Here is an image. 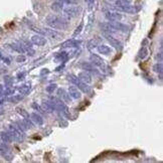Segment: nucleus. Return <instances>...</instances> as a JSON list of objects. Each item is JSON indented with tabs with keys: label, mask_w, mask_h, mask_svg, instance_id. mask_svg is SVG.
I'll list each match as a JSON object with an SVG mask.
<instances>
[{
	"label": "nucleus",
	"mask_w": 163,
	"mask_h": 163,
	"mask_svg": "<svg viewBox=\"0 0 163 163\" xmlns=\"http://www.w3.org/2000/svg\"><path fill=\"white\" fill-rule=\"evenodd\" d=\"M45 22L48 26H50L54 29H65L69 25V22H67V18L63 17H60V16L54 15V14H50V15H47L45 18Z\"/></svg>",
	"instance_id": "obj_1"
},
{
	"label": "nucleus",
	"mask_w": 163,
	"mask_h": 163,
	"mask_svg": "<svg viewBox=\"0 0 163 163\" xmlns=\"http://www.w3.org/2000/svg\"><path fill=\"white\" fill-rule=\"evenodd\" d=\"M67 79H69V81H71L72 84H74L78 89H80L81 92H84V93H86V94H91V93H92V90H91L90 86H88V84H86V83L82 82L77 76H74L71 74V75L67 76Z\"/></svg>",
	"instance_id": "obj_2"
},
{
	"label": "nucleus",
	"mask_w": 163,
	"mask_h": 163,
	"mask_svg": "<svg viewBox=\"0 0 163 163\" xmlns=\"http://www.w3.org/2000/svg\"><path fill=\"white\" fill-rule=\"evenodd\" d=\"M8 132L11 135L13 141H17V142H22L25 138L24 132L18 128L16 125H9L8 126Z\"/></svg>",
	"instance_id": "obj_3"
},
{
	"label": "nucleus",
	"mask_w": 163,
	"mask_h": 163,
	"mask_svg": "<svg viewBox=\"0 0 163 163\" xmlns=\"http://www.w3.org/2000/svg\"><path fill=\"white\" fill-rule=\"evenodd\" d=\"M52 101L54 104V108H56V110H58L63 117L67 118V119H69V118H71L69 110V108H67V106L65 104V102H63V101L58 98H52Z\"/></svg>",
	"instance_id": "obj_4"
},
{
	"label": "nucleus",
	"mask_w": 163,
	"mask_h": 163,
	"mask_svg": "<svg viewBox=\"0 0 163 163\" xmlns=\"http://www.w3.org/2000/svg\"><path fill=\"white\" fill-rule=\"evenodd\" d=\"M33 30L39 32V34L41 35H45L47 37H50V39H58L61 36V33L58 32L56 29L54 28H37V27H32Z\"/></svg>",
	"instance_id": "obj_5"
},
{
	"label": "nucleus",
	"mask_w": 163,
	"mask_h": 163,
	"mask_svg": "<svg viewBox=\"0 0 163 163\" xmlns=\"http://www.w3.org/2000/svg\"><path fill=\"white\" fill-rule=\"evenodd\" d=\"M63 15L67 17V19L69 18L76 17L80 14L81 12V7H78V6H67L65 8H63Z\"/></svg>",
	"instance_id": "obj_6"
},
{
	"label": "nucleus",
	"mask_w": 163,
	"mask_h": 163,
	"mask_svg": "<svg viewBox=\"0 0 163 163\" xmlns=\"http://www.w3.org/2000/svg\"><path fill=\"white\" fill-rule=\"evenodd\" d=\"M90 60L92 61L93 65L98 67L99 69H101V71L105 72V73L107 72V69H109V67H107V65L105 63V61H104L103 58H100L99 56H97V54H91Z\"/></svg>",
	"instance_id": "obj_7"
},
{
	"label": "nucleus",
	"mask_w": 163,
	"mask_h": 163,
	"mask_svg": "<svg viewBox=\"0 0 163 163\" xmlns=\"http://www.w3.org/2000/svg\"><path fill=\"white\" fill-rule=\"evenodd\" d=\"M104 35H105L106 39H107V41L110 42V44H111L112 46H114V47H115L116 50H121L122 48H123L122 42L120 41H118L117 39H115V37H114L113 35L111 34V33H105Z\"/></svg>",
	"instance_id": "obj_8"
},
{
	"label": "nucleus",
	"mask_w": 163,
	"mask_h": 163,
	"mask_svg": "<svg viewBox=\"0 0 163 163\" xmlns=\"http://www.w3.org/2000/svg\"><path fill=\"white\" fill-rule=\"evenodd\" d=\"M105 17L109 21H119L123 18L122 14L116 11H106Z\"/></svg>",
	"instance_id": "obj_9"
},
{
	"label": "nucleus",
	"mask_w": 163,
	"mask_h": 163,
	"mask_svg": "<svg viewBox=\"0 0 163 163\" xmlns=\"http://www.w3.org/2000/svg\"><path fill=\"white\" fill-rule=\"evenodd\" d=\"M69 97H72L73 99H76V100H79V99L82 98V92L80 89H78L76 86H71L69 88Z\"/></svg>",
	"instance_id": "obj_10"
},
{
	"label": "nucleus",
	"mask_w": 163,
	"mask_h": 163,
	"mask_svg": "<svg viewBox=\"0 0 163 163\" xmlns=\"http://www.w3.org/2000/svg\"><path fill=\"white\" fill-rule=\"evenodd\" d=\"M31 42L34 43L35 45H39V46H43L46 44V39H44L43 35L41 34H35L31 37Z\"/></svg>",
	"instance_id": "obj_11"
},
{
	"label": "nucleus",
	"mask_w": 163,
	"mask_h": 163,
	"mask_svg": "<svg viewBox=\"0 0 163 163\" xmlns=\"http://www.w3.org/2000/svg\"><path fill=\"white\" fill-rule=\"evenodd\" d=\"M100 27L102 28V30L105 33H113V32H115V31H116V29H115V27H114V25H113V23H112V21L101 23Z\"/></svg>",
	"instance_id": "obj_12"
},
{
	"label": "nucleus",
	"mask_w": 163,
	"mask_h": 163,
	"mask_svg": "<svg viewBox=\"0 0 163 163\" xmlns=\"http://www.w3.org/2000/svg\"><path fill=\"white\" fill-rule=\"evenodd\" d=\"M81 67L83 69H85V71L94 73L95 75H99V71L94 67V65H93L92 63H86V61H84V63H81Z\"/></svg>",
	"instance_id": "obj_13"
},
{
	"label": "nucleus",
	"mask_w": 163,
	"mask_h": 163,
	"mask_svg": "<svg viewBox=\"0 0 163 163\" xmlns=\"http://www.w3.org/2000/svg\"><path fill=\"white\" fill-rule=\"evenodd\" d=\"M117 10H119V11H122V12H126V13H130V14H134L136 13L137 11L139 10V8L135 7V6L131 5V4H129V5L127 6H123V7H118L116 8Z\"/></svg>",
	"instance_id": "obj_14"
},
{
	"label": "nucleus",
	"mask_w": 163,
	"mask_h": 163,
	"mask_svg": "<svg viewBox=\"0 0 163 163\" xmlns=\"http://www.w3.org/2000/svg\"><path fill=\"white\" fill-rule=\"evenodd\" d=\"M78 78H79L82 82L86 83V84H90V83H92V76H91V74L87 71L81 72V73L78 75Z\"/></svg>",
	"instance_id": "obj_15"
},
{
	"label": "nucleus",
	"mask_w": 163,
	"mask_h": 163,
	"mask_svg": "<svg viewBox=\"0 0 163 163\" xmlns=\"http://www.w3.org/2000/svg\"><path fill=\"white\" fill-rule=\"evenodd\" d=\"M41 107H42V110H43L44 112H47V113H52V112L56 110L54 104L52 101H44V102L42 103Z\"/></svg>",
	"instance_id": "obj_16"
},
{
	"label": "nucleus",
	"mask_w": 163,
	"mask_h": 163,
	"mask_svg": "<svg viewBox=\"0 0 163 163\" xmlns=\"http://www.w3.org/2000/svg\"><path fill=\"white\" fill-rule=\"evenodd\" d=\"M58 90V89H56ZM58 99H61L63 102L65 103H69L71 102V99H69V95L67 92H65L63 89H58Z\"/></svg>",
	"instance_id": "obj_17"
},
{
	"label": "nucleus",
	"mask_w": 163,
	"mask_h": 163,
	"mask_svg": "<svg viewBox=\"0 0 163 163\" xmlns=\"http://www.w3.org/2000/svg\"><path fill=\"white\" fill-rule=\"evenodd\" d=\"M82 43L81 41H76V39H69L61 44V47H77Z\"/></svg>",
	"instance_id": "obj_18"
},
{
	"label": "nucleus",
	"mask_w": 163,
	"mask_h": 163,
	"mask_svg": "<svg viewBox=\"0 0 163 163\" xmlns=\"http://www.w3.org/2000/svg\"><path fill=\"white\" fill-rule=\"evenodd\" d=\"M30 117H31L30 118L31 121L34 123V124L39 125V126H41V125L43 124V118H42L39 113H32L30 115Z\"/></svg>",
	"instance_id": "obj_19"
},
{
	"label": "nucleus",
	"mask_w": 163,
	"mask_h": 163,
	"mask_svg": "<svg viewBox=\"0 0 163 163\" xmlns=\"http://www.w3.org/2000/svg\"><path fill=\"white\" fill-rule=\"evenodd\" d=\"M98 52L102 54H105V56H109V54L112 52V48L109 47L108 45H104V44H102V45L98 46Z\"/></svg>",
	"instance_id": "obj_20"
},
{
	"label": "nucleus",
	"mask_w": 163,
	"mask_h": 163,
	"mask_svg": "<svg viewBox=\"0 0 163 163\" xmlns=\"http://www.w3.org/2000/svg\"><path fill=\"white\" fill-rule=\"evenodd\" d=\"M0 138L2 139V141L5 143H11L13 141L11 135L9 134V132H1L0 133Z\"/></svg>",
	"instance_id": "obj_21"
},
{
	"label": "nucleus",
	"mask_w": 163,
	"mask_h": 163,
	"mask_svg": "<svg viewBox=\"0 0 163 163\" xmlns=\"http://www.w3.org/2000/svg\"><path fill=\"white\" fill-rule=\"evenodd\" d=\"M63 2L61 1H56V2H54V3L50 5V8H52V10H54V12H60L63 10Z\"/></svg>",
	"instance_id": "obj_22"
},
{
	"label": "nucleus",
	"mask_w": 163,
	"mask_h": 163,
	"mask_svg": "<svg viewBox=\"0 0 163 163\" xmlns=\"http://www.w3.org/2000/svg\"><path fill=\"white\" fill-rule=\"evenodd\" d=\"M30 84H25V85H22L21 87H19V89H18V91H19L20 94L22 95H27L28 94V92L30 91Z\"/></svg>",
	"instance_id": "obj_23"
},
{
	"label": "nucleus",
	"mask_w": 163,
	"mask_h": 163,
	"mask_svg": "<svg viewBox=\"0 0 163 163\" xmlns=\"http://www.w3.org/2000/svg\"><path fill=\"white\" fill-rule=\"evenodd\" d=\"M10 47H11L13 50H15V52H20V54H24V52H25L24 47H23V46L21 45V44H18V43H11V44H10Z\"/></svg>",
	"instance_id": "obj_24"
},
{
	"label": "nucleus",
	"mask_w": 163,
	"mask_h": 163,
	"mask_svg": "<svg viewBox=\"0 0 163 163\" xmlns=\"http://www.w3.org/2000/svg\"><path fill=\"white\" fill-rule=\"evenodd\" d=\"M54 58H56L58 61H63L67 60L69 56H67V52H58V54H56V56H54Z\"/></svg>",
	"instance_id": "obj_25"
},
{
	"label": "nucleus",
	"mask_w": 163,
	"mask_h": 163,
	"mask_svg": "<svg viewBox=\"0 0 163 163\" xmlns=\"http://www.w3.org/2000/svg\"><path fill=\"white\" fill-rule=\"evenodd\" d=\"M130 4V0H116L115 1V6L116 8L118 7H123V6H127Z\"/></svg>",
	"instance_id": "obj_26"
},
{
	"label": "nucleus",
	"mask_w": 163,
	"mask_h": 163,
	"mask_svg": "<svg viewBox=\"0 0 163 163\" xmlns=\"http://www.w3.org/2000/svg\"><path fill=\"white\" fill-rule=\"evenodd\" d=\"M153 69H154V72H155V73H157V74H159V75H161L162 72H163L162 63H155V65H154V67H153Z\"/></svg>",
	"instance_id": "obj_27"
},
{
	"label": "nucleus",
	"mask_w": 163,
	"mask_h": 163,
	"mask_svg": "<svg viewBox=\"0 0 163 163\" xmlns=\"http://www.w3.org/2000/svg\"><path fill=\"white\" fill-rule=\"evenodd\" d=\"M147 56H148V50L146 47H142V50H141L138 54V58H140V60H144Z\"/></svg>",
	"instance_id": "obj_28"
},
{
	"label": "nucleus",
	"mask_w": 163,
	"mask_h": 163,
	"mask_svg": "<svg viewBox=\"0 0 163 163\" xmlns=\"http://www.w3.org/2000/svg\"><path fill=\"white\" fill-rule=\"evenodd\" d=\"M56 89H58V86H56V84H50L45 88V91L48 93V94H52V93H54Z\"/></svg>",
	"instance_id": "obj_29"
},
{
	"label": "nucleus",
	"mask_w": 163,
	"mask_h": 163,
	"mask_svg": "<svg viewBox=\"0 0 163 163\" xmlns=\"http://www.w3.org/2000/svg\"><path fill=\"white\" fill-rule=\"evenodd\" d=\"M16 111H17V113L19 114V115H21V117H23V118H29V114L27 113V112L25 111L24 109H22V108H17V109H16Z\"/></svg>",
	"instance_id": "obj_30"
},
{
	"label": "nucleus",
	"mask_w": 163,
	"mask_h": 163,
	"mask_svg": "<svg viewBox=\"0 0 163 163\" xmlns=\"http://www.w3.org/2000/svg\"><path fill=\"white\" fill-rule=\"evenodd\" d=\"M22 99V96H20V95H17V96H13L11 97V98L8 99V101L11 103H18L19 101Z\"/></svg>",
	"instance_id": "obj_31"
},
{
	"label": "nucleus",
	"mask_w": 163,
	"mask_h": 163,
	"mask_svg": "<svg viewBox=\"0 0 163 163\" xmlns=\"http://www.w3.org/2000/svg\"><path fill=\"white\" fill-rule=\"evenodd\" d=\"M83 26H84V23H81V24L79 25V26L76 28V30H75V32H74V34H73V36L75 37V36H77V35H79L80 33H81V31H82V29H83Z\"/></svg>",
	"instance_id": "obj_32"
},
{
	"label": "nucleus",
	"mask_w": 163,
	"mask_h": 163,
	"mask_svg": "<svg viewBox=\"0 0 163 163\" xmlns=\"http://www.w3.org/2000/svg\"><path fill=\"white\" fill-rule=\"evenodd\" d=\"M26 61V56L24 54H19L18 56H16V61L17 63H24Z\"/></svg>",
	"instance_id": "obj_33"
},
{
	"label": "nucleus",
	"mask_w": 163,
	"mask_h": 163,
	"mask_svg": "<svg viewBox=\"0 0 163 163\" xmlns=\"http://www.w3.org/2000/svg\"><path fill=\"white\" fill-rule=\"evenodd\" d=\"M97 45H99V41H97V39H92V41H89V47H95V46H97Z\"/></svg>",
	"instance_id": "obj_34"
},
{
	"label": "nucleus",
	"mask_w": 163,
	"mask_h": 163,
	"mask_svg": "<svg viewBox=\"0 0 163 163\" xmlns=\"http://www.w3.org/2000/svg\"><path fill=\"white\" fill-rule=\"evenodd\" d=\"M4 82H5V85L7 87H10L12 85V79L10 77H8V76L4 78Z\"/></svg>",
	"instance_id": "obj_35"
},
{
	"label": "nucleus",
	"mask_w": 163,
	"mask_h": 163,
	"mask_svg": "<svg viewBox=\"0 0 163 163\" xmlns=\"http://www.w3.org/2000/svg\"><path fill=\"white\" fill-rule=\"evenodd\" d=\"M63 3H67V4H75L78 2V0H60Z\"/></svg>",
	"instance_id": "obj_36"
},
{
	"label": "nucleus",
	"mask_w": 163,
	"mask_h": 163,
	"mask_svg": "<svg viewBox=\"0 0 163 163\" xmlns=\"http://www.w3.org/2000/svg\"><path fill=\"white\" fill-rule=\"evenodd\" d=\"M32 107L34 108V109H36L37 111H39V112H42V109H41V107H39V105H37L36 103H33V104H32Z\"/></svg>",
	"instance_id": "obj_37"
},
{
	"label": "nucleus",
	"mask_w": 163,
	"mask_h": 163,
	"mask_svg": "<svg viewBox=\"0 0 163 163\" xmlns=\"http://www.w3.org/2000/svg\"><path fill=\"white\" fill-rule=\"evenodd\" d=\"M0 58H1L2 60L4 61V63H7V65H9V63H10V60H9V58H6V56H2V54H0Z\"/></svg>",
	"instance_id": "obj_38"
},
{
	"label": "nucleus",
	"mask_w": 163,
	"mask_h": 163,
	"mask_svg": "<svg viewBox=\"0 0 163 163\" xmlns=\"http://www.w3.org/2000/svg\"><path fill=\"white\" fill-rule=\"evenodd\" d=\"M156 58H157V60L159 61H162V52H158L157 56H156Z\"/></svg>",
	"instance_id": "obj_39"
},
{
	"label": "nucleus",
	"mask_w": 163,
	"mask_h": 163,
	"mask_svg": "<svg viewBox=\"0 0 163 163\" xmlns=\"http://www.w3.org/2000/svg\"><path fill=\"white\" fill-rule=\"evenodd\" d=\"M17 77H18V79H23V77H24V73H22V74H18Z\"/></svg>",
	"instance_id": "obj_40"
},
{
	"label": "nucleus",
	"mask_w": 163,
	"mask_h": 163,
	"mask_svg": "<svg viewBox=\"0 0 163 163\" xmlns=\"http://www.w3.org/2000/svg\"><path fill=\"white\" fill-rule=\"evenodd\" d=\"M87 1H88L90 4H93V3H94V2H95V0H87Z\"/></svg>",
	"instance_id": "obj_41"
}]
</instances>
